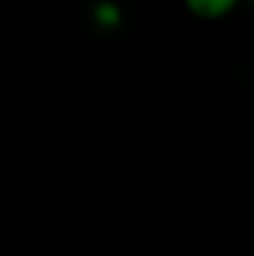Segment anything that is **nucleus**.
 Here are the masks:
<instances>
[{"instance_id": "obj_1", "label": "nucleus", "mask_w": 254, "mask_h": 256, "mask_svg": "<svg viewBox=\"0 0 254 256\" xmlns=\"http://www.w3.org/2000/svg\"><path fill=\"white\" fill-rule=\"evenodd\" d=\"M234 5L237 0H187V8L199 18H222Z\"/></svg>"}]
</instances>
